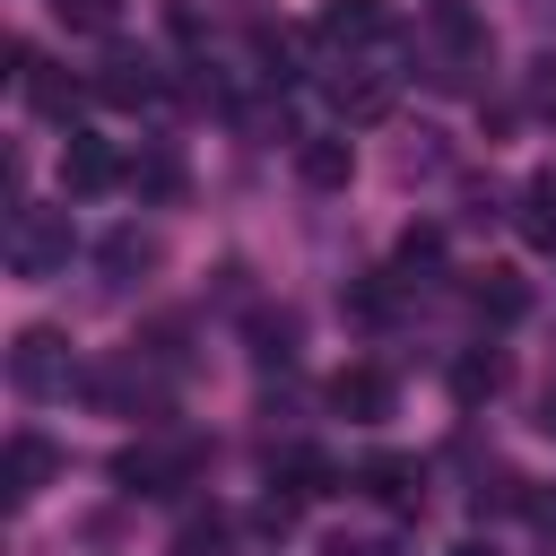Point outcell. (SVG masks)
Returning a JSON list of instances; mask_svg holds the SVG:
<instances>
[{
	"label": "cell",
	"instance_id": "obj_1",
	"mask_svg": "<svg viewBox=\"0 0 556 556\" xmlns=\"http://www.w3.org/2000/svg\"><path fill=\"white\" fill-rule=\"evenodd\" d=\"M70 208H9V269L17 278H61L70 269Z\"/></svg>",
	"mask_w": 556,
	"mask_h": 556
},
{
	"label": "cell",
	"instance_id": "obj_2",
	"mask_svg": "<svg viewBox=\"0 0 556 556\" xmlns=\"http://www.w3.org/2000/svg\"><path fill=\"white\" fill-rule=\"evenodd\" d=\"M9 382H17L26 400H61V391L78 382V348L35 321V330H17V348H9Z\"/></svg>",
	"mask_w": 556,
	"mask_h": 556
},
{
	"label": "cell",
	"instance_id": "obj_3",
	"mask_svg": "<svg viewBox=\"0 0 556 556\" xmlns=\"http://www.w3.org/2000/svg\"><path fill=\"white\" fill-rule=\"evenodd\" d=\"M191 469H200V443H122L113 452V478L130 495H174V486H191Z\"/></svg>",
	"mask_w": 556,
	"mask_h": 556
},
{
	"label": "cell",
	"instance_id": "obj_4",
	"mask_svg": "<svg viewBox=\"0 0 556 556\" xmlns=\"http://www.w3.org/2000/svg\"><path fill=\"white\" fill-rule=\"evenodd\" d=\"M96 96L122 104V113H130V104H156V96H165V70H156L148 52H130V43H113L104 70H96Z\"/></svg>",
	"mask_w": 556,
	"mask_h": 556
},
{
	"label": "cell",
	"instance_id": "obj_5",
	"mask_svg": "<svg viewBox=\"0 0 556 556\" xmlns=\"http://www.w3.org/2000/svg\"><path fill=\"white\" fill-rule=\"evenodd\" d=\"M330 104H339V122H382V113L400 104V78H391V70H365V61H348V70L330 78Z\"/></svg>",
	"mask_w": 556,
	"mask_h": 556
},
{
	"label": "cell",
	"instance_id": "obj_6",
	"mask_svg": "<svg viewBox=\"0 0 556 556\" xmlns=\"http://www.w3.org/2000/svg\"><path fill=\"white\" fill-rule=\"evenodd\" d=\"M391 400H400V382H391L382 365H339V374H330V408H339V417H356V426L391 417Z\"/></svg>",
	"mask_w": 556,
	"mask_h": 556
},
{
	"label": "cell",
	"instance_id": "obj_7",
	"mask_svg": "<svg viewBox=\"0 0 556 556\" xmlns=\"http://www.w3.org/2000/svg\"><path fill=\"white\" fill-rule=\"evenodd\" d=\"M356 486H365L382 513H417V504H426V469H417L408 452H374V460L356 469Z\"/></svg>",
	"mask_w": 556,
	"mask_h": 556
},
{
	"label": "cell",
	"instance_id": "obj_8",
	"mask_svg": "<svg viewBox=\"0 0 556 556\" xmlns=\"http://www.w3.org/2000/svg\"><path fill=\"white\" fill-rule=\"evenodd\" d=\"M130 165H122V148L113 139H96V130H70V148H61V191H104V182H122Z\"/></svg>",
	"mask_w": 556,
	"mask_h": 556
},
{
	"label": "cell",
	"instance_id": "obj_9",
	"mask_svg": "<svg viewBox=\"0 0 556 556\" xmlns=\"http://www.w3.org/2000/svg\"><path fill=\"white\" fill-rule=\"evenodd\" d=\"M52 469H61V452H52L43 434H9V460H0V495H9V504H35Z\"/></svg>",
	"mask_w": 556,
	"mask_h": 556
},
{
	"label": "cell",
	"instance_id": "obj_10",
	"mask_svg": "<svg viewBox=\"0 0 556 556\" xmlns=\"http://www.w3.org/2000/svg\"><path fill=\"white\" fill-rule=\"evenodd\" d=\"M348 174H356L348 139H295V182L304 191H348Z\"/></svg>",
	"mask_w": 556,
	"mask_h": 556
},
{
	"label": "cell",
	"instance_id": "obj_11",
	"mask_svg": "<svg viewBox=\"0 0 556 556\" xmlns=\"http://www.w3.org/2000/svg\"><path fill=\"white\" fill-rule=\"evenodd\" d=\"M313 35H321V43H382V35H391V9H382V0H330Z\"/></svg>",
	"mask_w": 556,
	"mask_h": 556
},
{
	"label": "cell",
	"instance_id": "obj_12",
	"mask_svg": "<svg viewBox=\"0 0 556 556\" xmlns=\"http://www.w3.org/2000/svg\"><path fill=\"white\" fill-rule=\"evenodd\" d=\"M426 26H434V43H452L460 61H486V26L469 17V0H434V9H426Z\"/></svg>",
	"mask_w": 556,
	"mask_h": 556
},
{
	"label": "cell",
	"instance_id": "obj_13",
	"mask_svg": "<svg viewBox=\"0 0 556 556\" xmlns=\"http://www.w3.org/2000/svg\"><path fill=\"white\" fill-rule=\"evenodd\" d=\"M495 391H504V356H495V348L452 356V400H460V408H478V400H495Z\"/></svg>",
	"mask_w": 556,
	"mask_h": 556
},
{
	"label": "cell",
	"instance_id": "obj_14",
	"mask_svg": "<svg viewBox=\"0 0 556 556\" xmlns=\"http://www.w3.org/2000/svg\"><path fill=\"white\" fill-rule=\"evenodd\" d=\"M469 295H478V321H495V330H504V321H521V313H530V287H521V278H513V269H486V278H478V287H469Z\"/></svg>",
	"mask_w": 556,
	"mask_h": 556
},
{
	"label": "cell",
	"instance_id": "obj_15",
	"mask_svg": "<svg viewBox=\"0 0 556 556\" xmlns=\"http://www.w3.org/2000/svg\"><path fill=\"white\" fill-rule=\"evenodd\" d=\"M78 96H87V87H78L70 70H43V61L26 70V104H35V113H52V122H70V113H78Z\"/></svg>",
	"mask_w": 556,
	"mask_h": 556
},
{
	"label": "cell",
	"instance_id": "obj_16",
	"mask_svg": "<svg viewBox=\"0 0 556 556\" xmlns=\"http://www.w3.org/2000/svg\"><path fill=\"white\" fill-rule=\"evenodd\" d=\"M521 235H530L539 252H556V174H530V182H521Z\"/></svg>",
	"mask_w": 556,
	"mask_h": 556
},
{
	"label": "cell",
	"instance_id": "obj_17",
	"mask_svg": "<svg viewBox=\"0 0 556 556\" xmlns=\"http://www.w3.org/2000/svg\"><path fill=\"white\" fill-rule=\"evenodd\" d=\"M104 269H113V278H139V269H156V235H139V226L104 235Z\"/></svg>",
	"mask_w": 556,
	"mask_h": 556
},
{
	"label": "cell",
	"instance_id": "obj_18",
	"mask_svg": "<svg viewBox=\"0 0 556 556\" xmlns=\"http://www.w3.org/2000/svg\"><path fill=\"white\" fill-rule=\"evenodd\" d=\"M287 495H295V504H313V495H339V469H330L321 452H287Z\"/></svg>",
	"mask_w": 556,
	"mask_h": 556
},
{
	"label": "cell",
	"instance_id": "obj_19",
	"mask_svg": "<svg viewBox=\"0 0 556 556\" xmlns=\"http://www.w3.org/2000/svg\"><path fill=\"white\" fill-rule=\"evenodd\" d=\"M391 269H400V278L443 269V226H408V235H400V252H391Z\"/></svg>",
	"mask_w": 556,
	"mask_h": 556
},
{
	"label": "cell",
	"instance_id": "obj_20",
	"mask_svg": "<svg viewBox=\"0 0 556 556\" xmlns=\"http://www.w3.org/2000/svg\"><path fill=\"white\" fill-rule=\"evenodd\" d=\"M113 9H122V0H52V17H61V26H78V35H104V26H113Z\"/></svg>",
	"mask_w": 556,
	"mask_h": 556
},
{
	"label": "cell",
	"instance_id": "obj_21",
	"mask_svg": "<svg viewBox=\"0 0 556 556\" xmlns=\"http://www.w3.org/2000/svg\"><path fill=\"white\" fill-rule=\"evenodd\" d=\"M130 182H139V191H174L182 165H174V156H148V165H130Z\"/></svg>",
	"mask_w": 556,
	"mask_h": 556
},
{
	"label": "cell",
	"instance_id": "obj_22",
	"mask_svg": "<svg viewBox=\"0 0 556 556\" xmlns=\"http://www.w3.org/2000/svg\"><path fill=\"white\" fill-rule=\"evenodd\" d=\"M348 313H356V321H382V313H391V287H374V278H365V287L348 295Z\"/></svg>",
	"mask_w": 556,
	"mask_h": 556
},
{
	"label": "cell",
	"instance_id": "obj_23",
	"mask_svg": "<svg viewBox=\"0 0 556 556\" xmlns=\"http://www.w3.org/2000/svg\"><path fill=\"white\" fill-rule=\"evenodd\" d=\"M521 513H530L539 530H556V495H547V486H539V495H521Z\"/></svg>",
	"mask_w": 556,
	"mask_h": 556
},
{
	"label": "cell",
	"instance_id": "obj_24",
	"mask_svg": "<svg viewBox=\"0 0 556 556\" xmlns=\"http://www.w3.org/2000/svg\"><path fill=\"white\" fill-rule=\"evenodd\" d=\"M330 556H400L391 539H348V547H330Z\"/></svg>",
	"mask_w": 556,
	"mask_h": 556
},
{
	"label": "cell",
	"instance_id": "obj_25",
	"mask_svg": "<svg viewBox=\"0 0 556 556\" xmlns=\"http://www.w3.org/2000/svg\"><path fill=\"white\" fill-rule=\"evenodd\" d=\"M443 556H495V547H486V539H460V547H443Z\"/></svg>",
	"mask_w": 556,
	"mask_h": 556
},
{
	"label": "cell",
	"instance_id": "obj_26",
	"mask_svg": "<svg viewBox=\"0 0 556 556\" xmlns=\"http://www.w3.org/2000/svg\"><path fill=\"white\" fill-rule=\"evenodd\" d=\"M547 434H556V391H547Z\"/></svg>",
	"mask_w": 556,
	"mask_h": 556
}]
</instances>
